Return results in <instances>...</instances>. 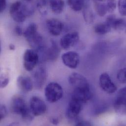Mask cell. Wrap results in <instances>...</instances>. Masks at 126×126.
Listing matches in <instances>:
<instances>
[{
    "instance_id": "obj_1",
    "label": "cell",
    "mask_w": 126,
    "mask_h": 126,
    "mask_svg": "<svg viewBox=\"0 0 126 126\" xmlns=\"http://www.w3.org/2000/svg\"><path fill=\"white\" fill-rule=\"evenodd\" d=\"M23 35L33 49L41 51L44 48L43 38L38 32L37 26L35 23H31L28 26Z\"/></svg>"
},
{
    "instance_id": "obj_2",
    "label": "cell",
    "mask_w": 126,
    "mask_h": 126,
    "mask_svg": "<svg viewBox=\"0 0 126 126\" xmlns=\"http://www.w3.org/2000/svg\"><path fill=\"white\" fill-rule=\"evenodd\" d=\"M11 110L13 113L21 115L22 118L26 121H32L33 119L34 115L30 108L27 106L24 99L20 97L16 96L12 98Z\"/></svg>"
},
{
    "instance_id": "obj_3",
    "label": "cell",
    "mask_w": 126,
    "mask_h": 126,
    "mask_svg": "<svg viewBox=\"0 0 126 126\" xmlns=\"http://www.w3.org/2000/svg\"><path fill=\"white\" fill-rule=\"evenodd\" d=\"M9 13L14 21L17 23H22L32 14V11L21 1H17L10 5Z\"/></svg>"
},
{
    "instance_id": "obj_4",
    "label": "cell",
    "mask_w": 126,
    "mask_h": 126,
    "mask_svg": "<svg viewBox=\"0 0 126 126\" xmlns=\"http://www.w3.org/2000/svg\"><path fill=\"white\" fill-rule=\"evenodd\" d=\"M63 95L62 87L57 82L49 83L45 89V95L47 101L54 103L60 100Z\"/></svg>"
},
{
    "instance_id": "obj_5",
    "label": "cell",
    "mask_w": 126,
    "mask_h": 126,
    "mask_svg": "<svg viewBox=\"0 0 126 126\" xmlns=\"http://www.w3.org/2000/svg\"><path fill=\"white\" fill-rule=\"evenodd\" d=\"M24 67L29 71H32L39 61V56L37 51L33 49L26 50L23 56Z\"/></svg>"
},
{
    "instance_id": "obj_6",
    "label": "cell",
    "mask_w": 126,
    "mask_h": 126,
    "mask_svg": "<svg viewBox=\"0 0 126 126\" xmlns=\"http://www.w3.org/2000/svg\"><path fill=\"white\" fill-rule=\"evenodd\" d=\"M69 83L74 89L90 88L88 80L83 76L77 73H73L68 79Z\"/></svg>"
},
{
    "instance_id": "obj_7",
    "label": "cell",
    "mask_w": 126,
    "mask_h": 126,
    "mask_svg": "<svg viewBox=\"0 0 126 126\" xmlns=\"http://www.w3.org/2000/svg\"><path fill=\"white\" fill-rule=\"evenodd\" d=\"M114 109L117 113L126 115V86L118 91L114 103Z\"/></svg>"
},
{
    "instance_id": "obj_8",
    "label": "cell",
    "mask_w": 126,
    "mask_h": 126,
    "mask_svg": "<svg viewBox=\"0 0 126 126\" xmlns=\"http://www.w3.org/2000/svg\"><path fill=\"white\" fill-rule=\"evenodd\" d=\"M30 108L35 116L43 115L47 110V106L45 102L37 96H33L31 98Z\"/></svg>"
},
{
    "instance_id": "obj_9",
    "label": "cell",
    "mask_w": 126,
    "mask_h": 126,
    "mask_svg": "<svg viewBox=\"0 0 126 126\" xmlns=\"http://www.w3.org/2000/svg\"><path fill=\"white\" fill-rule=\"evenodd\" d=\"M83 104L81 102L71 98L66 111L67 117L71 120L77 119L82 109Z\"/></svg>"
},
{
    "instance_id": "obj_10",
    "label": "cell",
    "mask_w": 126,
    "mask_h": 126,
    "mask_svg": "<svg viewBox=\"0 0 126 126\" xmlns=\"http://www.w3.org/2000/svg\"><path fill=\"white\" fill-rule=\"evenodd\" d=\"M79 39V36L78 32H74L68 33L62 37L60 45L63 49L67 50L77 44Z\"/></svg>"
},
{
    "instance_id": "obj_11",
    "label": "cell",
    "mask_w": 126,
    "mask_h": 126,
    "mask_svg": "<svg viewBox=\"0 0 126 126\" xmlns=\"http://www.w3.org/2000/svg\"><path fill=\"white\" fill-rule=\"evenodd\" d=\"M99 84L102 89L108 94L114 93L117 90L116 85L107 73H104L100 76Z\"/></svg>"
},
{
    "instance_id": "obj_12",
    "label": "cell",
    "mask_w": 126,
    "mask_h": 126,
    "mask_svg": "<svg viewBox=\"0 0 126 126\" xmlns=\"http://www.w3.org/2000/svg\"><path fill=\"white\" fill-rule=\"evenodd\" d=\"M63 64L71 69H76L79 63V56L75 52H68L62 56Z\"/></svg>"
},
{
    "instance_id": "obj_13",
    "label": "cell",
    "mask_w": 126,
    "mask_h": 126,
    "mask_svg": "<svg viewBox=\"0 0 126 126\" xmlns=\"http://www.w3.org/2000/svg\"><path fill=\"white\" fill-rule=\"evenodd\" d=\"M46 26L50 33L55 36L60 35L63 30V23L55 18L48 19L46 21Z\"/></svg>"
},
{
    "instance_id": "obj_14",
    "label": "cell",
    "mask_w": 126,
    "mask_h": 126,
    "mask_svg": "<svg viewBox=\"0 0 126 126\" xmlns=\"http://www.w3.org/2000/svg\"><path fill=\"white\" fill-rule=\"evenodd\" d=\"M112 29L120 32H126V21L121 18H117L115 15L108 16L106 20Z\"/></svg>"
},
{
    "instance_id": "obj_15",
    "label": "cell",
    "mask_w": 126,
    "mask_h": 126,
    "mask_svg": "<svg viewBox=\"0 0 126 126\" xmlns=\"http://www.w3.org/2000/svg\"><path fill=\"white\" fill-rule=\"evenodd\" d=\"M92 93L91 89H74L72 97L83 104L88 101L92 97Z\"/></svg>"
},
{
    "instance_id": "obj_16",
    "label": "cell",
    "mask_w": 126,
    "mask_h": 126,
    "mask_svg": "<svg viewBox=\"0 0 126 126\" xmlns=\"http://www.w3.org/2000/svg\"><path fill=\"white\" fill-rule=\"evenodd\" d=\"M46 78L47 73L46 70L43 67H40L37 69L33 75L35 87L38 89L42 88L45 84Z\"/></svg>"
},
{
    "instance_id": "obj_17",
    "label": "cell",
    "mask_w": 126,
    "mask_h": 126,
    "mask_svg": "<svg viewBox=\"0 0 126 126\" xmlns=\"http://www.w3.org/2000/svg\"><path fill=\"white\" fill-rule=\"evenodd\" d=\"M60 54V50L54 41H52L50 46L46 50H44L45 59L50 61L56 60Z\"/></svg>"
},
{
    "instance_id": "obj_18",
    "label": "cell",
    "mask_w": 126,
    "mask_h": 126,
    "mask_svg": "<svg viewBox=\"0 0 126 126\" xmlns=\"http://www.w3.org/2000/svg\"><path fill=\"white\" fill-rule=\"evenodd\" d=\"M18 88L24 92H29L33 88V82L31 79L28 76H20L17 80Z\"/></svg>"
},
{
    "instance_id": "obj_19",
    "label": "cell",
    "mask_w": 126,
    "mask_h": 126,
    "mask_svg": "<svg viewBox=\"0 0 126 126\" xmlns=\"http://www.w3.org/2000/svg\"><path fill=\"white\" fill-rule=\"evenodd\" d=\"M49 7L53 13L60 14L63 12L64 8L63 0H49Z\"/></svg>"
},
{
    "instance_id": "obj_20",
    "label": "cell",
    "mask_w": 126,
    "mask_h": 126,
    "mask_svg": "<svg viewBox=\"0 0 126 126\" xmlns=\"http://www.w3.org/2000/svg\"><path fill=\"white\" fill-rule=\"evenodd\" d=\"M111 27L106 21L104 23L96 24L94 27L95 32L99 35H104L110 32Z\"/></svg>"
},
{
    "instance_id": "obj_21",
    "label": "cell",
    "mask_w": 126,
    "mask_h": 126,
    "mask_svg": "<svg viewBox=\"0 0 126 126\" xmlns=\"http://www.w3.org/2000/svg\"><path fill=\"white\" fill-rule=\"evenodd\" d=\"M67 2L69 7L76 12L82 10L85 6L84 0H67Z\"/></svg>"
},
{
    "instance_id": "obj_22",
    "label": "cell",
    "mask_w": 126,
    "mask_h": 126,
    "mask_svg": "<svg viewBox=\"0 0 126 126\" xmlns=\"http://www.w3.org/2000/svg\"><path fill=\"white\" fill-rule=\"evenodd\" d=\"M94 7L96 12L100 17H104L108 12L106 4L101 3V1H95Z\"/></svg>"
},
{
    "instance_id": "obj_23",
    "label": "cell",
    "mask_w": 126,
    "mask_h": 126,
    "mask_svg": "<svg viewBox=\"0 0 126 126\" xmlns=\"http://www.w3.org/2000/svg\"><path fill=\"white\" fill-rule=\"evenodd\" d=\"M83 16L84 20L87 23H91L94 20V14L91 9L88 5H85L83 8Z\"/></svg>"
},
{
    "instance_id": "obj_24",
    "label": "cell",
    "mask_w": 126,
    "mask_h": 126,
    "mask_svg": "<svg viewBox=\"0 0 126 126\" xmlns=\"http://www.w3.org/2000/svg\"><path fill=\"white\" fill-rule=\"evenodd\" d=\"M49 6V0H39L36 3V7L38 10L41 14L44 15L47 14Z\"/></svg>"
},
{
    "instance_id": "obj_25",
    "label": "cell",
    "mask_w": 126,
    "mask_h": 126,
    "mask_svg": "<svg viewBox=\"0 0 126 126\" xmlns=\"http://www.w3.org/2000/svg\"><path fill=\"white\" fill-rule=\"evenodd\" d=\"M117 78L121 83L126 84V67L119 71L117 75Z\"/></svg>"
},
{
    "instance_id": "obj_26",
    "label": "cell",
    "mask_w": 126,
    "mask_h": 126,
    "mask_svg": "<svg viewBox=\"0 0 126 126\" xmlns=\"http://www.w3.org/2000/svg\"><path fill=\"white\" fill-rule=\"evenodd\" d=\"M118 7L120 14L123 16H126V0H119Z\"/></svg>"
},
{
    "instance_id": "obj_27",
    "label": "cell",
    "mask_w": 126,
    "mask_h": 126,
    "mask_svg": "<svg viewBox=\"0 0 126 126\" xmlns=\"http://www.w3.org/2000/svg\"><path fill=\"white\" fill-rule=\"evenodd\" d=\"M106 5L108 12H112L116 8V0H107Z\"/></svg>"
},
{
    "instance_id": "obj_28",
    "label": "cell",
    "mask_w": 126,
    "mask_h": 126,
    "mask_svg": "<svg viewBox=\"0 0 126 126\" xmlns=\"http://www.w3.org/2000/svg\"><path fill=\"white\" fill-rule=\"evenodd\" d=\"M9 83V77L6 74H1L0 76V87H5Z\"/></svg>"
},
{
    "instance_id": "obj_29",
    "label": "cell",
    "mask_w": 126,
    "mask_h": 126,
    "mask_svg": "<svg viewBox=\"0 0 126 126\" xmlns=\"http://www.w3.org/2000/svg\"><path fill=\"white\" fill-rule=\"evenodd\" d=\"M7 114V110L4 105H1L0 108V120L4 119Z\"/></svg>"
},
{
    "instance_id": "obj_30",
    "label": "cell",
    "mask_w": 126,
    "mask_h": 126,
    "mask_svg": "<svg viewBox=\"0 0 126 126\" xmlns=\"http://www.w3.org/2000/svg\"><path fill=\"white\" fill-rule=\"evenodd\" d=\"M15 33L18 36H22L24 34V32L21 27L19 26H17L15 28L14 30Z\"/></svg>"
},
{
    "instance_id": "obj_31",
    "label": "cell",
    "mask_w": 126,
    "mask_h": 126,
    "mask_svg": "<svg viewBox=\"0 0 126 126\" xmlns=\"http://www.w3.org/2000/svg\"><path fill=\"white\" fill-rule=\"evenodd\" d=\"M6 6V0H0V11L2 12Z\"/></svg>"
},
{
    "instance_id": "obj_32",
    "label": "cell",
    "mask_w": 126,
    "mask_h": 126,
    "mask_svg": "<svg viewBox=\"0 0 126 126\" xmlns=\"http://www.w3.org/2000/svg\"><path fill=\"white\" fill-rule=\"evenodd\" d=\"M77 126H91V124L86 121H79L76 124Z\"/></svg>"
},
{
    "instance_id": "obj_33",
    "label": "cell",
    "mask_w": 126,
    "mask_h": 126,
    "mask_svg": "<svg viewBox=\"0 0 126 126\" xmlns=\"http://www.w3.org/2000/svg\"><path fill=\"white\" fill-rule=\"evenodd\" d=\"M50 122L55 125H57L59 123V120L58 118L52 117L50 119Z\"/></svg>"
},
{
    "instance_id": "obj_34",
    "label": "cell",
    "mask_w": 126,
    "mask_h": 126,
    "mask_svg": "<svg viewBox=\"0 0 126 126\" xmlns=\"http://www.w3.org/2000/svg\"><path fill=\"white\" fill-rule=\"evenodd\" d=\"M9 49L10 50L13 51V50H15V46H14L13 44H10V45H9Z\"/></svg>"
},
{
    "instance_id": "obj_35",
    "label": "cell",
    "mask_w": 126,
    "mask_h": 126,
    "mask_svg": "<svg viewBox=\"0 0 126 126\" xmlns=\"http://www.w3.org/2000/svg\"><path fill=\"white\" fill-rule=\"evenodd\" d=\"M95 1H101V2H103L105 1L106 0H94Z\"/></svg>"
},
{
    "instance_id": "obj_36",
    "label": "cell",
    "mask_w": 126,
    "mask_h": 126,
    "mask_svg": "<svg viewBox=\"0 0 126 126\" xmlns=\"http://www.w3.org/2000/svg\"><path fill=\"white\" fill-rule=\"evenodd\" d=\"M26 0V1H30L31 0Z\"/></svg>"
}]
</instances>
